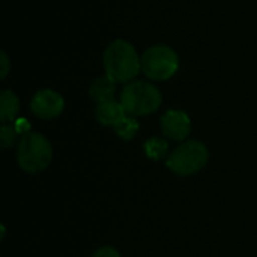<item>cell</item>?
I'll return each instance as SVG.
<instances>
[{"label":"cell","mask_w":257,"mask_h":257,"mask_svg":"<svg viewBox=\"0 0 257 257\" xmlns=\"http://www.w3.org/2000/svg\"><path fill=\"white\" fill-rule=\"evenodd\" d=\"M105 75L114 83H130L142 71V57L133 44L125 39H114L104 51Z\"/></svg>","instance_id":"cell-1"},{"label":"cell","mask_w":257,"mask_h":257,"mask_svg":"<svg viewBox=\"0 0 257 257\" xmlns=\"http://www.w3.org/2000/svg\"><path fill=\"white\" fill-rule=\"evenodd\" d=\"M53 158V148L47 137L39 133L21 136L17 145V161L21 170L35 175L44 172Z\"/></svg>","instance_id":"cell-2"},{"label":"cell","mask_w":257,"mask_h":257,"mask_svg":"<svg viewBox=\"0 0 257 257\" xmlns=\"http://www.w3.org/2000/svg\"><path fill=\"white\" fill-rule=\"evenodd\" d=\"M163 102L161 92L148 81H131L120 92V104L128 116L139 117L155 113Z\"/></svg>","instance_id":"cell-3"},{"label":"cell","mask_w":257,"mask_h":257,"mask_svg":"<svg viewBox=\"0 0 257 257\" xmlns=\"http://www.w3.org/2000/svg\"><path fill=\"white\" fill-rule=\"evenodd\" d=\"M208 148L199 140H188L170 152L166 166L178 176H190L200 172L208 163Z\"/></svg>","instance_id":"cell-4"},{"label":"cell","mask_w":257,"mask_h":257,"mask_svg":"<svg viewBox=\"0 0 257 257\" xmlns=\"http://www.w3.org/2000/svg\"><path fill=\"white\" fill-rule=\"evenodd\" d=\"M178 68L179 57L169 45L157 44L142 54V72L152 81H166L172 78Z\"/></svg>","instance_id":"cell-5"},{"label":"cell","mask_w":257,"mask_h":257,"mask_svg":"<svg viewBox=\"0 0 257 257\" xmlns=\"http://www.w3.org/2000/svg\"><path fill=\"white\" fill-rule=\"evenodd\" d=\"M63 108H65V101L62 95L51 89L38 90L30 101L32 113L42 120H51L60 116Z\"/></svg>","instance_id":"cell-6"},{"label":"cell","mask_w":257,"mask_h":257,"mask_svg":"<svg viewBox=\"0 0 257 257\" xmlns=\"http://www.w3.org/2000/svg\"><path fill=\"white\" fill-rule=\"evenodd\" d=\"M161 131L170 140H185L191 133L190 116L182 110H167L161 117Z\"/></svg>","instance_id":"cell-7"},{"label":"cell","mask_w":257,"mask_h":257,"mask_svg":"<svg viewBox=\"0 0 257 257\" xmlns=\"http://www.w3.org/2000/svg\"><path fill=\"white\" fill-rule=\"evenodd\" d=\"M96 119L105 125V126H116L122 119H125L128 114L123 108V105L120 104V101H107V102H102V104H98L96 105Z\"/></svg>","instance_id":"cell-8"},{"label":"cell","mask_w":257,"mask_h":257,"mask_svg":"<svg viewBox=\"0 0 257 257\" xmlns=\"http://www.w3.org/2000/svg\"><path fill=\"white\" fill-rule=\"evenodd\" d=\"M114 93H116V83L107 75L93 80L89 87V95L96 104L111 101L114 98Z\"/></svg>","instance_id":"cell-9"},{"label":"cell","mask_w":257,"mask_h":257,"mask_svg":"<svg viewBox=\"0 0 257 257\" xmlns=\"http://www.w3.org/2000/svg\"><path fill=\"white\" fill-rule=\"evenodd\" d=\"M18 113H20L18 96L9 89L2 90L0 92V120H2V123L14 122Z\"/></svg>","instance_id":"cell-10"},{"label":"cell","mask_w":257,"mask_h":257,"mask_svg":"<svg viewBox=\"0 0 257 257\" xmlns=\"http://www.w3.org/2000/svg\"><path fill=\"white\" fill-rule=\"evenodd\" d=\"M139 122L136 117L133 116H126L125 119H122L116 126H114V133L122 139V140H133L137 133H139Z\"/></svg>","instance_id":"cell-11"},{"label":"cell","mask_w":257,"mask_h":257,"mask_svg":"<svg viewBox=\"0 0 257 257\" xmlns=\"http://www.w3.org/2000/svg\"><path fill=\"white\" fill-rule=\"evenodd\" d=\"M167 149H169V145L163 139L152 137L145 143V152L152 160H161L163 157H166Z\"/></svg>","instance_id":"cell-12"},{"label":"cell","mask_w":257,"mask_h":257,"mask_svg":"<svg viewBox=\"0 0 257 257\" xmlns=\"http://www.w3.org/2000/svg\"><path fill=\"white\" fill-rule=\"evenodd\" d=\"M18 136V131L15 128V123H3L2 128H0V145H2V149H9L14 143H15V139Z\"/></svg>","instance_id":"cell-13"},{"label":"cell","mask_w":257,"mask_h":257,"mask_svg":"<svg viewBox=\"0 0 257 257\" xmlns=\"http://www.w3.org/2000/svg\"><path fill=\"white\" fill-rule=\"evenodd\" d=\"M9 69H11V60L6 54V51H2L0 53V78L5 80L9 74Z\"/></svg>","instance_id":"cell-14"},{"label":"cell","mask_w":257,"mask_h":257,"mask_svg":"<svg viewBox=\"0 0 257 257\" xmlns=\"http://www.w3.org/2000/svg\"><path fill=\"white\" fill-rule=\"evenodd\" d=\"M92 257H120V254H119V251H117L116 248L105 245V247L98 248V250L92 254Z\"/></svg>","instance_id":"cell-15"}]
</instances>
